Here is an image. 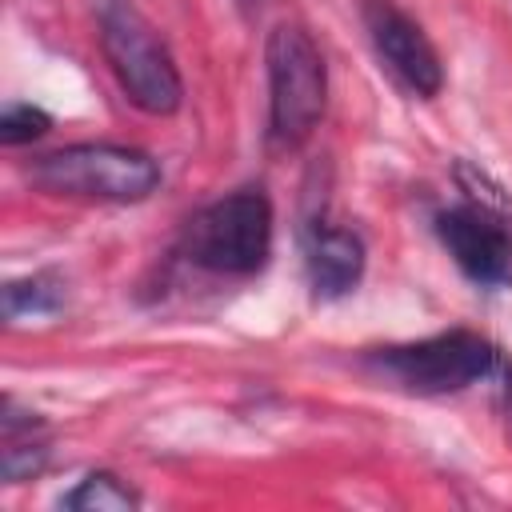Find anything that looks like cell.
<instances>
[{
  "label": "cell",
  "instance_id": "cell-1",
  "mask_svg": "<svg viewBox=\"0 0 512 512\" xmlns=\"http://www.w3.org/2000/svg\"><path fill=\"white\" fill-rule=\"evenodd\" d=\"M100 48L124 96L148 116H172L184 100L180 68L132 0H100Z\"/></svg>",
  "mask_w": 512,
  "mask_h": 512
},
{
  "label": "cell",
  "instance_id": "cell-2",
  "mask_svg": "<svg viewBox=\"0 0 512 512\" xmlns=\"http://www.w3.org/2000/svg\"><path fill=\"white\" fill-rule=\"evenodd\" d=\"M268 64V140L280 152L308 144L328 104V68L300 24H276L264 44Z\"/></svg>",
  "mask_w": 512,
  "mask_h": 512
},
{
  "label": "cell",
  "instance_id": "cell-3",
  "mask_svg": "<svg viewBox=\"0 0 512 512\" xmlns=\"http://www.w3.org/2000/svg\"><path fill=\"white\" fill-rule=\"evenodd\" d=\"M32 188L72 200L136 204L160 188V164L128 144H68L28 164Z\"/></svg>",
  "mask_w": 512,
  "mask_h": 512
},
{
  "label": "cell",
  "instance_id": "cell-4",
  "mask_svg": "<svg viewBox=\"0 0 512 512\" xmlns=\"http://www.w3.org/2000/svg\"><path fill=\"white\" fill-rule=\"evenodd\" d=\"M272 252V200L260 188L204 204L180 232V256L216 276H252Z\"/></svg>",
  "mask_w": 512,
  "mask_h": 512
},
{
  "label": "cell",
  "instance_id": "cell-5",
  "mask_svg": "<svg viewBox=\"0 0 512 512\" xmlns=\"http://www.w3.org/2000/svg\"><path fill=\"white\" fill-rule=\"evenodd\" d=\"M364 364L416 396H448V392H464L468 384L484 380L496 368V348L468 328H452L428 340H412V344H388L364 356Z\"/></svg>",
  "mask_w": 512,
  "mask_h": 512
},
{
  "label": "cell",
  "instance_id": "cell-6",
  "mask_svg": "<svg viewBox=\"0 0 512 512\" xmlns=\"http://www.w3.org/2000/svg\"><path fill=\"white\" fill-rule=\"evenodd\" d=\"M436 236L456 260V268L484 288L512 284V232L484 204L448 208L436 216Z\"/></svg>",
  "mask_w": 512,
  "mask_h": 512
},
{
  "label": "cell",
  "instance_id": "cell-7",
  "mask_svg": "<svg viewBox=\"0 0 512 512\" xmlns=\"http://www.w3.org/2000/svg\"><path fill=\"white\" fill-rule=\"evenodd\" d=\"M364 28L372 36L376 56L392 68V76L404 88H412L424 100L444 88L440 52L432 48V40L424 36V28L404 8H396L392 0H364Z\"/></svg>",
  "mask_w": 512,
  "mask_h": 512
},
{
  "label": "cell",
  "instance_id": "cell-8",
  "mask_svg": "<svg viewBox=\"0 0 512 512\" xmlns=\"http://www.w3.org/2000/svg\"><path fill=\"white\" fill-rule=\"evenodd\" d=\"M304 268L316 300H340L364 276V240L352 228H336V224L312 228L304 248Z\"/></svg>",
  "mask_w": 512,
  "mask_h": 512
},
{
  "label": "cell",
  "instance_id": "cell-9",
  "mask_svg": "<svg viewBox=\"0 0 512 512\" xmlns=\"http://www.w3.org/2000/svg\"><path fill=\"white\" fill-rule=\"evenodd\" d=\"M60 304H64V280L56 272H32L20 280H8L0 292V308L8 324L28 316H52Z\"/></svg>",
  "mask_w": 512,
  "mask_h": 512
},
{
  "label": "cell",
  "instance_id": "cell-10",
  "mask_svg": "<svg viewBox=\"0 0 512 512\" xmlns=\"http://www.w3.org/2000/svg\"><path fill=\"white\" fill-rule=\"evenodd\" d=\"M60 508H72V512H128V508H140V496L116 472H88L72 492H64Z\"/></svg>",
  "mask_w": 512,
  "mask_h": 512
},
{
  "label": "cell",
  "instance_id": "cell-11",
  "mask_svg": "<svg viewBox=\"0 0 512 512\" xmlns=\"http://www.w3.org/2000/svg\"><path fill=\"white\" fill-rule=\"evenodd\" d=\"M36 432H40V428H36ZM36 432L4 436V444H0V476H4L8 484L32 480V476L48 464V444H44Z\"/></svg>",
  "mask_w": 512,
  "mask_h": 512
},
{
  "label": "cell",
  "instance_id": "cell-12",
  "mask_svg": "<svg viewBox=\"0 0 512 512\" xmlns=\"http://www.w3.org/2000/svg\"><path fill=\"white\" fill-rule=\"evenodd\" d=\"M52 128V116L36 104H8L0 112V144L16 148V144H32Z\"/></svg>",
  "mask_w": 512,
  "mask_h": 512
},
{
  "label": "cell",
  "instance_id": "cell-13",
  "mask_svg": "<svg viewBox=\"0 0 512 512\" xmlns=\"http://www.w3.org/2000/svg\"><path fill=\"white\" fill-rule=\"evenodd\" d=\"M504 408H508V420H512V364H508V376H504Z\"/></svg>",
  "mask_w": 512,
  "mask_h": 512
},
{
  "label": "cell",
  "instance_id": "cell-14",
  "mask_svg": "<svg viewBox=\"0 0 512 512\" xmlns=\"http://www.w3.org/2000/svg\"><path fill=\"white\" fill-rule=\"evenodd\" d=\"M240 8H260V0H240Z\"/></svg>",
  "mask_w": 512,
  "mask_h": 512
}]
</instances>
